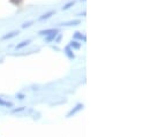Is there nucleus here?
I'll return each mask as SVG.
<instances>
[{
    "instance_id": "7",
    "label": "nucleus",
    "mask_w": 149,
    "mask_h": 137,
    "mask_svg": "<svg viewBox=\"0 0 149 137\" xmlns=\"http://www.w3.org/2000/svg\"><path fill=\"white\" fill-rule=\"evenodd\" d=\"M81 45H82V43H80L79 40H75V39L71 40L70 44H68V46H70L72 50H80V48H81Z\"/></svg>"
},
{
    "instance_id": "8",
    "label": "nucleus",
    "mask_w": 149,
    "mask_h": 137,
    "mask_svg": "<svg viewBox=\"0 0 149 137\" xmlns=\"http://www.w3.org/2000/svg\"><path fill=\"white\" fill-rule=\"evenodd\" d=\"M64 52H65V54L67 55V58L68 59H71V60H73V59H75V54L73 53V50L67 45L66 47H65V50H64Z\"/></svg>"
},
{
    "instance_id": "12",
    "label": "nucleus",
    "mask_w": 149,
    "mask_h": 137,
    "mask_svg": "<svg viewBox=\"0 0 149 137\" xmlns=\"http://www.w3.org/2000/svg\"><path fill=\"white\" fill-rule=\"evenodd\" d=\"M34 22H35V21H28V22H24V23L21 26V28H22V29H27V28H30V27L34 24Z\"/></svg>"
},
{
    "instance_id": "1",
    "label": "nucleus",
    "mask_w": 149,
    "mask_h": 137,
    "mask_svg": "<svg viewBox=\"0 0 149 137\" xmlns=\"http://www.w3.org/2000/svg\"><path fill=\"white\" fill-rule=\"evenodd\" d=\"M81 24V20H72V21H68V22H63L59 24V27H76Z\"/></svg>"
},
{
    "instance_id": "4",
    "label": "nucleus",
    "mask_w": 149,
    "mask_h": 137,
    "mask_svg": "<svg viewBox=\"0 0 149 137\" xmlns=\"http://www.w3.org/2000/svg\"><path fill=\"white\" fill-rule=\"evenodd\" d=\"M83 108V104H77L76 106H75L73 109H71L68 113H67V115H66V118H71V116H73L74 114H76L79 111H81Z\"/></svg>"
},
{
    "instance_id": "14",
    "label": "nucleus",
    "mask_w": 149,
    "mask_h": 137,
    "mask_svg": "<svg viewBox=\"0 0 149 137\" xmlns=\"http://www.w3.org/2000/svg\"><path fill=\"white\" fill-rule=\"evenodd\" d=\"M14 6H20V5H22V2H23V0H9Z\"/></svg>"
},
{
    "instance_id": "6",
    "label": "nucleus",
    "mask_w": 149,
    "mask_h": 137,
    "mask_svg": "<svg viewBox=\"0 0 149 137\" xmlns=\"http://www.w3.org/2000/svg\"><path fill=\"white\" fill-rule=\"evenodd\" d=\"M52 33H59V29L58 28H51V29H44V30H40L38 35L39 36H46L49 34H52Z\"/></svg>"
},
{
    "instance_id": "17",
    "label": "nucleus",
    "mask_w": 149,
    "mask_h": 137,
    "mask_svg": "<svg viewBox=\"0 0 149 137\" xmlns=\"http://www.w3.org/2000/svg\"><path fill=\"white\" fill-rule=\"evenodd\" d=\"M81 1H86V0H81Z\"/></svg>"
},
{
    "instance_id": "2",
    "label": "nucleus",
    "mask_w": 149,
    "mask_h": 137,
    "mask_svg": "<svg viewBox=\"0 0 149 137\" xmlns=\"http://www.w3.org/2000/svg\"><path fill=\"white\" fill-rule=\"evenodd\" d=\"M56 14V10H50V12H46V13H44V14H42L39 17H38V21H45V20H49V19H51L53 15Z\"/></svg>"
},
{
    "instance_id": "16",
    "label": "nucleus",
    "mask_w": 149,
    "mask_h": 137,
    "mask_svg": "<svg viewBox=\"0 0 149 137\" xmlns=\"http://www.w3.org/2000/svg\"><path fill=\"white\" fill-rule=\"evenodd\" d=\"M17 97H19V99H23V98H24V95H21V93H19V95H17Z\"/></svg>"
},
{
    "instance_id": "5",
    "label": "nucleus",
    "mask_w": 149,
    "mask_h": 137,
    "mask_svg": "<svg viewBox=\"0 0 149 137\" xmlns=\"http://www.w3.org/2000/svg\"><path fill=\"white\" fill-rule=\"evenodd\" d=\"M73 39L79 40V42H83V43L87 42V37H86V35L82 34V33H80V31H75L74 35H73Z\"/></svg>"
},
{
    "instance_id": "15",
    "label": "nucleus",
    "mask_w": 149,
    "mask_h": 137,
    "mask_svg": "<svg viewBox=\"0 0 149 137\" xmlns=\"http://www.w3.org/2000/svg\"><path fill=\"white\" fill-rule=\"evenodd\" d=\"M24 109H26L24 106H22V107H20V108H13V109H12V113H19V112H22V111H24Z\"/></svg>"
},
{
    "instance_id": "9",
    "label": "nucleus",
    "mask_w": 149,
    "mask_h": 137,
    "mask_svg": "<svg viewBox=\"0 0 149 137\" xmlns=\"http://www.w3.org/2000/svg\"><path fill=\"white\" fill-rule=\"evenodd\" d=\"M30 43H31V40H29V39H27V40H22L21 43H19V44L15 46V48H16V50H21V48H23V47L28 46Z\"/></svg>"
},
{
    "instance_id": "13",
    "label": "nucleus",
    "mask_w": 149,
    "mask_h": 137,
    "mask_svg": "<svg viewBox=\"0 0 149 137\" xmlns=\"http://www.w3.org/2000/svg\"><path fill=\"white\" fill-rule=\"evenodd\" d=\"M0 105H1V106H6V107H13V106H14L12 102H5V100H2V99H0Z\"/></svg>"
},
{
    "instance_id": "10",
    "label": "nucleus",
    "mask_w": 149,
    "mask_h": 137,
    "mask_svg": "<svg viewBox=\"0 0 149 137\" xmlns=\"http://www.w3.org/2000/svg\"><path fill=\"white\" fill-rule=\"evenodd\" d=\"M58 34H59V33H52V34H49V35H46V36H44V37H45V43H52V42L54 40L56 36Z\"/></svg>"
},
{
    "instance_id": "3",
    "label": "nucleus",
    "mask_w": 149,
    "mask_h": 137,
    "mask_svg": "<svg viewBox=\"0 0 149 137\" xmlns=\"http://www.w3.org/2000/svg\"><path fill=\"white\" fill-rule=\"evenodd\" d=\"M19 35H20V31H19V30H14V31H10V33H8V34L3 35V36L1 37V40L12 39V38H14V37H16V36H19Z\"/></svg>"
},
{
    "instance_id": "11",
    "label": "nucleus",
    "mask_w": 149,
    "mask_h": 137,
    "mask_svg": "<svg viewBox=\"0 0 149 137\" xmlns=\"http://www.w3.org/2000/svg\"><path fill=\"white\" fill-rule=\"evenodd\" d=\"M75 3H76V1H75V0H71V1H68L65 6H63V7H61V10H68V9H71L73 6H75Z\"/></svg>"
}]
</instances>
